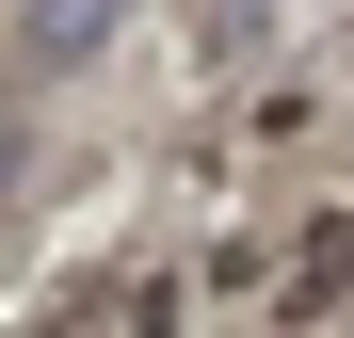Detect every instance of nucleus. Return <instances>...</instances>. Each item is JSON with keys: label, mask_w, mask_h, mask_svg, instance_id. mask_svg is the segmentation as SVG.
I'll list each match as a JSON object with an SVG mask.
<instances>
[{"label": "nucleus", "mask_w": 354, "mask_h": 338, "mask_svg": "<svg viewBox=\"0 0 354 338\" xmlns=\"http://www.w3.org/2000/svg\"><path fill=\"white\" fill-rule=\"evenodd\" d=\"M354 290V225H322V242H306V306H338Z\"/></svg>", "instance_id": "nucleus-2"}, {"label": "nucleus", "mask_w": 354, "mask_h": 338, "mask_svg": "<svg viewBox=\"0 0 354 338\" xmlns=\"http://www.w3.org/2000/svg\"><path fill=\"white\" fill-rule=\"evenodd\" d=\"M113 17V0H32V65H81V32Z\"/></svg>", "instance_id": "nucleus-1"}]
</instances>
